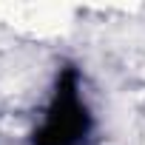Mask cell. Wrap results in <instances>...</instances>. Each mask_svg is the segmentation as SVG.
Wrapping results in <instances>:
<instances>
[{
  "label": "cell",
  "mask_w": 145,
  "mask_h": 145,
  "mask_svg": "<svg viewBox=\"0 0 145 145\" xmlns=\"http://www.w3.org/2000/svg\"><path fill=\"white\" fill-rule=\"evenodd\" d=\"M94 131V108L86 94L83 71L63 65L29 131V145H88Z\"/></svg>",
  "instance_id": "cell-1"
}]
</instances>
